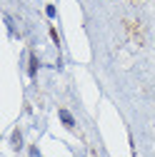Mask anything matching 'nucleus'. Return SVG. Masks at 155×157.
I'll use <instances>...</instances> for the list:
<instances>
[{"label": "nucleus", "instance_id": "1", "mask_svg": "<svg viewBox=\"0 0 155 157\" xmlns=\"http://www.w3.org/2000/svg\"><path fill=\"white\" fill-rule=\"evenodd\" d=\"M60 120H63V125H65V127H70V130L75 127V120H73V115H70L68 110H60Z\"/></svg>", "mask_w": 155, "mask_h": 157}, {"label": "nucleus", "instance_id": "2", "mask_svg": "<svg viewBox=\"0 0 155 157\" xmlns=\"http://www.w3.org/2000/svg\"><path fill=\"white\" fill-rule=\"evenodd\" d=\"M35 72H38V57H35V55H30V67H28V75H30V77H35Z\"/></svg>", "mask_w": 155, "mask_h": 157}, {"label": "nucleus", "instance_id": "4", "mask_svg": "<svg viewBox=\"0 0 155 157\" xmlns=\"http://www.w3.org/2000/svg\"><path fill=\"white\" fill-rule=\"evenodd\" d=\"M45 13H48V17H55V8H53V5H48V8H45Z\"/></svg>", "mask_w": 155, "mask_h": 157}, {"label": "nucleus", "instance_id": "3", "mask_svg": "<svg viewBox=\"0 0 155 157\" xmlns=\"http://www.w3.org/2000/svg\"><path fill=\"white\" fill-rule=\"evenodd\" d=\"M13 145H15V150H20V145H23V137H20V132H15V135H13Z\"/></svg>", "mask_w": 155, "mask_h": 157}]
</instances>
